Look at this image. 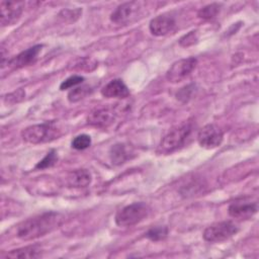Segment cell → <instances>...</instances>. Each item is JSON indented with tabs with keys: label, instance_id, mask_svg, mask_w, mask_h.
Listing matches in <instances>:
<instances>
[{
	"label": "cell",
	"instance_id": "cell-19",
	"mask_svg": "<svg viewBox=\"0 0 259 259\" xmlns=\"http://www.w3.org/2000/svg\"><path fill=\"white\" fill-rule=\"evenodd\" d=\"M167 235H168V228L164 226L153 227L146 233V237L151 241H155V242L164 240L167 237Z\"/></svg>",
	"mask_w": 259,
	"mask_h": 259
},
{
	"label": "cell",
	"instance_id": "cell-25",
	"mask_svg": "<svg viewBox=\"0 0 259 259\" xmlns=\"http://www.w3.org/2000/svg\"><path fill=\"white\" fill-rule=\"evenodd\" d=\"M197 39H198V37H197L196 31H190L189 33H187L184 36H182L180 38L179 42L183 47H189L191 45H194L197 41Z\"/></svg>",
	"mask_w": 259,
	"mask_h": 259
},
{
	"label": "cell",
	"instance_id": "cell-2",
	"mask_svg": "<svg viewBox=\"0 0 259 259\" xmlns=\"http://www.w3.org/2000/svg\"><path fill=\"white\" fill-rule=\"evenodd\" d=\"M192 131L193 123L189 120L174 126L162 139L158 148V152L161 154H169L178 150L186 144L187 140L191 136Z\"/></svg>",
	"mask_w": 259,
	"mask_h": 259
},
{
	"label": "cell",
	"instance_id": "cell-10",
	"mask_svg": "<svg viewBox=\"0 0 259 259\" xmlns=\"http://www.w3.org/2000/svg\"><path fill=\"white\" fill-rule=\"evenodd\" d=\"M257 203L247 201L244 199L235 200L232 202L228 208L229 214L237 220H249L257 212Z\"/></svg>",
	"mask_w": 259,
	"mask_h": 259
},
{
	"label": "cell",
	"instance_id": "cell-24",
	"mask_svg": "<svg viewBox=\"0 0 259 259\" xmlns=\"http://www.w3.org/2000/svg\"><path fill=\"white\" fill-rule=\"evenodd\" d=\"M84 78L82 76H79V75H73L69 78H67L66 80H64L61 85H60V89L61 90H66V89H70V88H73L74 86L78 85V84H81L83 82Z\"/></svg>",
	"mask_w": 259,
	"mask_h": 259
},
{
	"label": "cell",
	"instance_id": "cell-3",
	"mask_svg": "<svg viewBox=\"0 0 259 259\" xmlns=\"http://www.w3.org/2000/svg\"><path fill=\"white\" fill-rule=\"evenodd\" d=\"M61 130L53 121L33 124L25 127L21 132L22 139L30 144H42L59 139Z\"/></svg>",
	"mask_w": 259,
	"mask_h": 259
},
{
	"label": "cell",
	"instance_id": "cell-7",
	"mask_svg": "<svg viewBox=\"0 0 259 259\" xmlns=\"http://www.w3.org/2000/svg\"><path fill=\"white\" fill-rule=\"evenodd\" d=\"M197 65V60L193 57L186 59H181L176 61L171 65L166 73V78L169 82L178 83L186 79L191 72L195 69Z\"/></svg>",
	"mask_w": 259,
	"mask_h": 259
},
{
	"label": "cell",
	"instance_id": "cell-5",
	"mask_svg": "<svg viewBox=\"0 0 259 259\" xmlns=\"http://www.w3.org/2000/svg\"><path fill=\"white\" fill-rule=\"evenodd\" d=\"M239 231L238 226L231 221L211 224L203 232V239L209 243H221L235 236Z\"/></svg>",
	"mask_w": 259,
	"mask_h": 259
},
{
	"label": "cell",
	"instance_id": "cell-9",
	"mask_svg": "<svg viewBox=\"0 0 259 259\" xmlns=\"http://www.w3.org/2000/svg\"><path fill=\"white\" fill-rule=\"evenodd\" d=\"M24 8V2H11V1H1V24L2 26H8L15 24Z\"/></svg>",
	"mask_w": 259,
	"mask_h": 259
},
{
	"label": "cell",
	"instance_id": "cell-13",
	"mask_svg": "<svg viewBox=\"0 0 259 259\" xmlns=\"http://www.w3.org/2000/svg\"><path fill=\"white\" fill-rule=\"evenodd\" d=\"M116 113L113 108L102 107L93 110L87 117V121L89 124L98 126V127H106L110 125L115 119Z\"/></svg>",
	"mask_w": 259,
	"mask_h": 259
},
{
	"label": "cell",
	"instance_id": "cell-22",
	"mask_svg": "<svg viewBox=\"0 0 259 259\" xmlns=\"http://www.w3.org/2000/svg\"><path fill=\"white\" fill-rule=\"evenodd\" d=\"M58 161V155L55 150H51L36 165V169H46L54 166Z\"/></svg>",
	"mask_w": 259,
	"mask_h": 259
},
{
	"label": "cell",
	"instance_id": "cell-15",
	"mask_svg": "<svg viewBox=\"0 0 259 259\" xmlns=\"http://www.w3.org/2000/svg\"><path fill=\"white\" fill-rule=\"evenodd\" d=\"M91 174L86 169H76L67 176V182L71 187H86L91 182Z\"/></svg>",
	"mask_w": 259,
	"mask_h": 259
},
{
	"label": "cell",
	"instance_id": "cell-21",
	"mask_svg": "<svg viewBox=\"0 0 259 259\" xmlns=\"http://www.w3.org/2000/svg\"><path fill=\"white\" fill-rule=\"evenodd\" d=\"M196 92V87L194 84H189V85H186L184 87H182L177 93H176V98L181 101V102H188L192 97L193 95L195 94Z\"/></svg>",
	"mask_w": 259,
	"mask_h": 259
},
{
	"label": "cell",
	"instance_id": "cell-1",
	"mask_svg": "<svg viewBox=\"0 0 259 259\" xmlns=\"http://www.w3.org/2000/svg\"><path fill=\"white\" fill-rule=\"evenodd\" d=\"M64 219V214L57 211L44 212L21 222L17 225L15 234L23 241L34 240L58 229Z\"/></svg>",
	"mask_w": 259,
	"mask_h": 259
},
{
	"label": "cell",
	"instance_id": "cell-17",
	"mask_svg": "<svg viewBox=\"0 0 259 259\" xmlns=\"http://www.w3.org/2000/svg\"><path fill=\"white\" fill-rule=\"evenodd\" d=\"M109 158L112 164L121 165L130 159V152L124 144L118 143L113 145L109 150Z\"/></svg>",
	"mask_w": 259,
	"mask_h": 259
},
{
	"label": "cell",
	"instance_id": "cell-20",
	"mask_svg": "<svg viewBox=\"0 0 259 259\" xmlns=\"http://www.w3.org/2000/svg\"><path fill=\"white\" fill-rule=\"evenodd\" d=\"M90 93V88L89 86H80V87H76L74 89H72L69 93H68V100L72 103L74 102H78L81 99L85 98L88 94Z\"/></svg>",
	"mask_w": 259,
	"mask_h": 259
},
{
	"label": "cell",
	"instance_id": "cell-18",
	"mask_svg": "<svg viewBox=\"0 0 259 259\" xmlns=\"http://www.w3.org/2000/svg\"><path fill=\"white\" fill-rule=\"evenodd\" d=\"M220 8L221 5L219 3H210L208 5H205L198 11V16L202 19H212L220 12Z\"/></svg>",
	"mask_w": 259,
	"mask_h": 259
},
{
	"label": "cell",
	"instance_id": "cell-12",
	"mask_svg": "<svg viewBox=\"0 0 259 259\" xmlns=\"http://www.w3.org/2000/svg\"><path fill=\"white\" fill-rule=\"evenodd\" d=\"M41 48H42L41 45H35L31 48H28L27 50L21 52L17 56L10 59L7 62V65L13 69H20V68L29 66L36 61L41 51Z\"/></svg>",
	"mask_w": 259,
	"mask_h": 259
},
{
	"label": "cell",
	"instance_id": "cell-4",
	"mask_svg": "<svg viewBox=\"0 0 259 259\" xmlns=\"http://www.w3.org/2000/svg\"><path fill=\"white\" fill-rule=\"evenodd\" d=\"M150 213L145 202H134L123 206L115 214V224L119 227H132L144 221Z\"/></svg>",
	"mask_w": 259,
	"mask_h": 259
},
{
	"label": "cell",
	"instance_id": "cell-6",
	"mask_svg": "<svg viewBox=\"0 0 259 259\" xmlns=\"http://www.w3.org/2000/svg\"><path fill=\"white\" fill-rule=\"evenodd\" d=\"M143 2L128 1L118 5L110 14V20L115 24H128L136 21L142 14Z\"/></svg>",
	"mask_w": 259,
	"mask_h": 259
},
{
	"label": "cell",
	"instance_id": "cell-8",
	"mask_svg": "<svg viewBox=\"0 0 259 259\" xmlns=\"http://www.w3.org/2000/svg\"><path fill=\"white\" fill-rule=\"evenodd\" d=\"M224 139L223 131L213 123L202 126L197 134V142L204 149H213L219 147Z\"/></svg>",
	"mask_w": 259,
	"mask_h": 259
},
{
	"label": "cell",
	"instance_id": "cell-14",
	"mask_svg": "<svg viewBox=\"0 0 259 259\" xmlns=\"http://www.w3.org/2000/svg\"><path fill=\"white\" fill-rule=\"evenodd\" d=\"M101 94L106 98H125L130 90L121 79H113L102 87Z\"/></svg>",
	"mask_w": 259,
	"mask_h": 259
},
{
	"label": "cell",
	"instance_id": "cell-16",
	"mask_svg": "<svg viewBox=\"0 0 259 259\" xmlns=\"http://www.w3.org/2000/svg\"><path fill=\"white\" fill-rule=\"evenodd\" d=\"M40 256L41 249L37 245L26 246L15 250H11L5 255L6 258H38Z\"/></svg>",
	"mask_w": 259,
	"mask_h": 259
},
{
	"label": "cell",
	"instance_id": "cell-11",
	"mask_svg": "<svg viewBox=\"0 0 259 259\" xmlns=\"http://www.w3.org/2000/svg\"><path fill=\"white\" fill-rule=\"evenodd\" d=\"M176 25V21L173 16L169 14H160L151 19L149 28L152 34L156 36L166 35L171 32Z\"/></svg>",
	"mask_w": 259,
	"mask_h": 259
},
{
	"label": "cell",
	"instance_id": "cell-23",
	"mask_svg": "<svg viewBox=\"0 0 259 259\" xmlns=\"http://www.w3.org/2000/svg\"><path fill=\"white\" fill-rule=\"evenodd\" d=\"M90 146H91V138L85 134L75 137L72 141V147L76 150H85Z\"/></svg>",
	"mask_w": 259,
	"mask_h": 259
}]
</instances>
